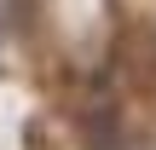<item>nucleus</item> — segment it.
Returning a JSON list of instances; mask_svg holds the SVG:
<instances>
[{
	"label": "nucleus",
	"instance_id": "1",
	"mask_svg": "<svg viewBox=\"0 0 156 150\" xmlns=\"http://www.w3.org/2000/svg\"><path fill=\"white\" fill-rule=\"evenodd\" d=\"M116 133H122V121H116L110 104H93V110L81 116V139H87V150H110V145H116Z\"/></svg>",
	"mask_w": 156,
	"mask_h": 150
}]
</instances>
